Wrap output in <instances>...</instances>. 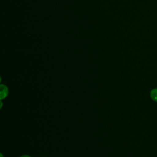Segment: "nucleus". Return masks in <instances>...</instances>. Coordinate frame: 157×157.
<instances>
[{
  "mask_svg": "<svg viewBox=\"0 0 157 157\" xmlns=\"http://www.w3.org/2000/svg\"><path fill=\"white\" fill-rule=\"evenodd\" d=\"M150 97L153 101L157 102V88H153L150 91Z\"/></svg>",
  "mask_w": 157,
  "mask_h": 157,
  "instance_id": "f03ea898",
  "label": "nucleus"
},
{
  "mask_svg": "<svg viewBox=\"0 0 157 157\" xmlns=\"http://www.w3.org/2000/svg\"><path fill=\"white\" fill-rule=\"evenodd\" d=\"M20 157H31V156H29V155H21V156H20Z\"/></svg>",
  "mask_w": 157,
  "mask_h": 157,
  "instance_id": "7ed1b4c3",
  "label": "nucleus"
},
{
  "mask_svg": "<svg viewBox=\"0 0 157 157\" xmlns=\"http://www.w3.org/2000/svg\"><path fill=\"white\" fill-rule=\"evenodd\" d=\"M0 155H1V157H3V155H2V153H1V154H0Z\"/></svg>",
  "mask_w": 157,
  "mask_h": 157,
  "instance_id": "39448f33",
  "label": "nucleus"
},
{
  "mask_svg": "<svg viewBox=\"0 0 157 157\" xmlns=\"http://www.w3.org/2000/svg\"><path fill=\"white\" fill-rule=\"evenodd\" d=\"M2 100H1V109L2 108Z\"/></svg>",
  "mask_w": 157,
  "mask_h": 157,
  "instance_id": "20e7f679",
  "label": "nucleus"
},
{
  "mask_svg": "<svg viewBox=\"0 0 157 157\" xmlns=\"http://www.w3.org/2000/svg\"><path fill=\"white\" fill-rule=\"evenodd\" d=\"M0 99L1 100H2L7 96L9 94V89L6 85L3 84L0 85Z\"/></svg>",
  "mask_w": 157,
  "mask_h": 157,
  "instance_id": "f257e3e1",
  "label": "nucleus"
}]
</instances>
